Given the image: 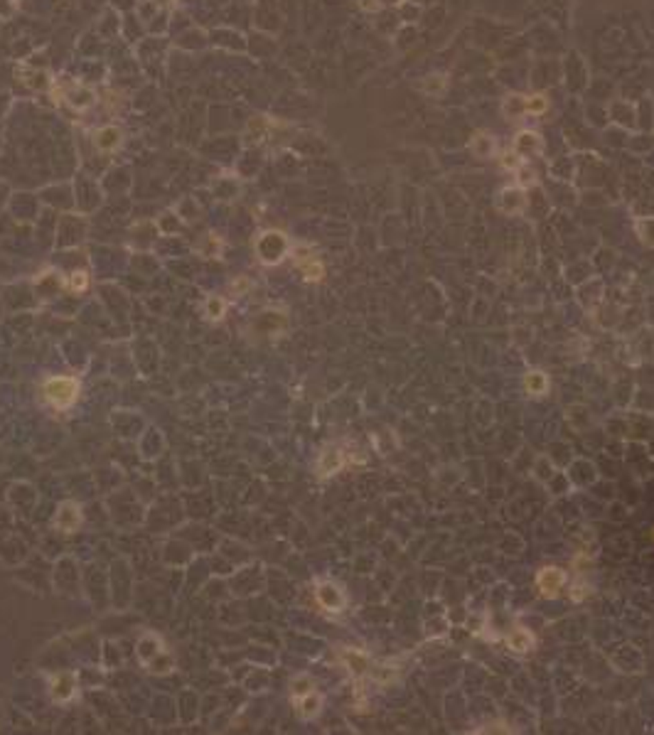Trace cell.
I'll return each instance as SVG.
<instances>
[{
  "mask_svg": "<svg viewBox=\"0 0 654 735\" xmlns=\"http://www.w3.org/2000/svg\"><path fill=\"white\" fill-rule=\"evenodd\" d=\"M42 393L54 409H69L79 396V382L72 376H52L45 382Z\"/></svg>",
  "mask_w": 654,
  "mask_h": 735,
  "instance_id": "obj_1",
  "label": "cell"
},
{
  "mask_svg": "<svg viewBox=\"0 0 654 735\" xmlns=\"http://www.w3.org/2000/svg\"><path fill=\"white\" fill-rule=\"evenodd\" d=\"M286 248L288 242L281 231H266L259 239V244H256V251H259V258L264 264H278L283 253H286Z\"/></svg>",
  "mask_w": 654,
  "mask_h": 735,
  "instance_id": "obj_2",
  "label": "cell"
},
{
  "mask_svg": "<svg viewBox=\"0 0 654 735\" xmlns=\"http://www.w3.org/2000/svg\"><path fill=\"white\" fill-rule=\"evenodd\" d=\"M566 585V571L559 566H546L536 573V588L544 598H556Z\"/></svg>",
  "mask_w": 654,
  "mask_h": 735,
  "instance_id": "obj_3",
  "label": "cell"
},
{
  "mask_svg": "<svg viewBox=\"0 0 654 735\" xmlns=\"http://www.w3.org/2000/svg\"><path fill=\"white\" fill-rule=\"evenodd\" d=\"M526 204H529L526 192H524V187H519V185L504 187V190L499 192V197H497V209H499L502 214H507V217L522 214L526 209Z\"/></svg>",
  "mask_w": 654,
  "mask_h": 735,
  "instance_id": "obj_4",
  "label": "cell"
},
{
  "mask_svg": "<svg viewBox=\"0 0 654 735\" xmlns=\"http://www.w3.org/2000/svg\"><path fill=\"white\" fill-rule=\"evenodd\" d=\"M512 150L517 153L522 160H529V157H536V155H542L544 150V141H542V135L536 133V130H519L517 135H514V143H512Z\"/></svg>",
  "mask_w": 654,
  "mask_h": 735,
  "instance_id": "obj_5",
  "label": "cell"
},
{
  "mask_svg": "<svg viewBox=\"0 0 654 735\" xmlns=\"http://www.w3.org/2000/svg\"><path fill=\"white\" fill-rule=\"evenodd\" d=\"M315 598H317V602H320V607H325L327 612H342L344 602H347L344 600L342 588H339L337 583H333V580H325V583L317 585Z\"/></svg>",
  "mask_w": 654,
  "mask_h": 735,
  "instance_id": "obj_6",
  "label": "cell"
},
{
  "mask_svg": "<svg viewBox=\"0 0 654 735\" xmlns=\"http://www.w3.org/2000/svg\"><path fill=\"white\" fill-rule=\"evenodd\" d=\"M79 522H81V511L74 502H64L54 516V527L64 533H72L74 529L79 527Z\"/></svg>",
  "mask_w": 654,
  "mask_h": 735,
  "instance_id": "obj_7",
  "label": "cell"
},
{
  "mask_svg": "<svg viewBox=\"0 0 654 735\" xmlns=\"http://www.w3.org/2000/svg\"><path fill=\"white\" fill-rule=\"evenodd\" d=\"M121 141H123V130L116 128V126H103L94 135V146L103 153H113L121 146Z\"/></svg>",
  "mask_w": 654,
  "mask_h": 735,
  "instance_id": "obj_8",
  "label": "cell"
},
{
  "mask_svg": "<svg viewBox=\"0 0 654 735\" xmlns=\"http://www.w3.org/2000/svg\"><path fill=\"white\" fill-rule=\"evenodd\" d=\"M504 642H507L509 649L519 651V654H526V651L534 649L536 637H534V634H531L526 627H514V629H509V632H507Z\"/></svg>",
  "mask_w": 654,
  "mask_h": 735,
  "instance_id": "obj_9",
  "label": "cell"
},
{
  "mask_svg": "<svg viewBox=\"0 0 654 735\" xmlns=\"http://www.w3.org/2000/svg\"><path fill=\"white\" fill-rule=\"evenodd\" d=\"M342 465H344V453L337 448H330L320 455V460H317V472L327 478V475H335V472L342 470Z\"/></svg>",
  "mask_w": 654,
  "mask_h": 735,
  "instance_id": "obj_10",
  "label": "cell"
},
{
  "mask_svg": "<svg viewBox=\"0 0 654 735\" xmlns=\"http://www.w3.org/2000/svg\"><path fill=\"white\" fill-rule=\"evenodd\" d=\"M295 706H298L300 718H315L322 708V696L313 689V691H308V694H303V696L295 698Z\"/></svg>",
  "mask_w": 654,
  "mask_h": 735,
  "instance_id": "obj_11",
  "label": "cell"
},
{
  "mask_svg": "<svg viewBox=\"0 0 654 735\" xmlns=\"http://www.w3.org/2000/svg\"><path fill=\"white\" fill-rule=\"evenodd\" d=\"M74 689H77V681H74L72 674H57L52 679V696L54 701H69L74 696Z\"/></svg>",
  "mask_w": 654,
  "mask_h": 735,
  "instance_id": "obj_12",
  "label": "cell"
},
{
  "mask_svg": "<svg viewBox=\"0 0 654 735\" xmlns=\"http://www.w3.org/2000/svg\"><path fill=\"white\" fill-rule=\"evenodd\" d=\"M526 113V96L522 94H509L502 101V116L507 121H519Z\"/></svg>",
  "mask_w": 654,
  "mask_h": 735,
  "instance_id": "obj_13",
  "label": "cell"
},
{
  "mask_svg": "<svg viewBox=\"0 0 654 735\" xmlns=\"http://www.w3.org/2000/svg\"><path fill=\"white\" fill-rule=\"evenodd\" d=\"M470 150L475 153L477 157H492L497 153V141L492 138L490 133L479 130V133L473 135V143H470Z\"/></svg>",
  "mask_w": 654,
  "mask_h": 735,
  "instance_id": "obj_14",
  "label": "cell"
},
{
  "mask_svg": "<svg viewBox=\"0 0 654 735\" xmlns=\"http://www.w3.org/2000/svg\"><path fill=\"white\" fill-rule=\"evenodd\" d=\"M295 264L303 271L305 281H320L322 275H325V266L313 256H295Z\"/></svg>",
  "mask_w": 654,
  "mask_h": 735,
  "instance_id": "obj_15",
  "label": "cell"
},
{
  "mask_svg": "<svg viewBox=\"0 0 654 735\" xmlns=\"http://www.w3.org/2000/svg\"><path fill=\"white\" fill-rule=\"evenodd\" d=\"M548 386L551 384H548V376L544 371H529L524 376V389L531 396H544V393H548Z\"/></svg>",
  "mask_w": 654,
  "mask_h": 735,
  "instance_id": "obj_16",
  "label": "cell"
},
{
  "mask_svg": "<svg viewBox=\"0 0 654 735\" xmlns=\"http://www.w3.org/2000/svg\"><path fill=\"white\" fill-rule=\"evenodd\" d=\"M344 664L350 667V672L355 674H364L369 669V657L364 654V651H357V649H344Z\"/></svg>",
  "mask_w": 654,
  "mask_h": 735,
  "instance_id": "obj_17",
  "label": "cell"
},
{
  "mask_svg": "<svg viewBox=\"0 0 654 735\" xmlns=\"http://www.w3.org/2000/svg\"><path fill=\"white\" fill-rule=\"evenodd\" d=\"M446 84H448L446 74H433V77L423 79L421 89L426 91L428 96H438V94H443V91H446Z\"/></svg>",
  "mask_w": 654,
  "mask_h": 735,
  "instance_id": "obj_18",
  "label": "cell"
},
{
  "mask_svg": "<svg viewBox=\"0 0 654 735\" xmlns=\"http://www.w3.org/2000/svg\"><path fill=\"white\" fill-rule=\"evenodd\" d=\"M548 111V99L544 94L526 96V113L529 116H544Z\"/></svg>",
  "mask_w": 654,
  "mask_h": 735,
  "instance_id": "obj_19",
  "label": "cell"
},
{
  "mask_svg": "<svg viewBox=\"0 0 654 735\" xmlns=\"http://www.w3.org/2000/svg\"><path fill=\"white\" fill-rule=\"evenodd\" d=\"M635 231L640 234V242L647 244V246H654V219H637L635 222Z\"/></svg>",
  "mask_w": 654,
  "mask_h": 735,
  "instance_id": "obj_20",
  "label": "cell"
},
{
  "mask_svg": "<svg viewBox=\"0 0 654 735\" xmlns=\"http://www.w3.org/2000/svg\"><path fill=\"white\" fill-rule=\"evenodd\" d=\"M514 173H517V185H519V187L536 185V170L531 168L529 163H522L517 170H514Z\"/></svg>",
  "mask_w": 654,
  "mask_h": 735,
  "instance_id": "obj_21",
  "label": "cell"
},
{
  "mask_svg": "<svg viewBox=\"0 0 654 735\" xmlns=\"http://www.w3.org/2000/svg\"><path fill=\"white\" fill-rule=\"evenodd\" d=\"M499 163H502L504 170H512V173H514V170H517L519 165L524 163V160H522V157H519L514 150H504L502 155H499Z\"/></svg>",
  "mask_w": 654,
  "mask_h": 735,
  "instance_id": "obj_22",
  "label": "cell"
},
{
  "mask_svg": "<svg viewBox=\"0 0 654 735\" xmlns=\"http://www.w3.org/2000/svg\"><path fill=\"white\" fill-rule=\"evenodd\" d=\"M315 686H313V681L308 679V676H300V679L293 681V698L303 696V694H308V691H313Z\"/></svg>",
  "mask_w": 654,
  "mask_h": 735,
  "instance_id": "obj_23",
  "label": "cell"
},
{
  "mask_svg": "<svg viewBox=\"0 0 654 735\" xmlns=\"http://www.w3.org/2000/svg\"><path fill=\"white\" fill-rule=\"evenodd\" d=\"M224 308H226V305H224V300H221V297H209V300H207L209 317H221V315H224Z\"/></svg>",
  "mask_w": 654,
  "mask_h": 735,
  "instance_id": "obj_24",
  "label": "cell"
},
{
  "mask_svg": "<svg viewBox=\"0 0 654 735\" xmlns=\"http://www.w3.org/2000/svg\"><path fill=\"white\" fill-rule=\"evenodd\" d=\"M69 288H72V291H84V288H86V273H84V271H77V273H72V278H69Z\"/></svg>",
  "mask_w": 654,
  "mask_h": 735,
  "instance_id": "obj_25",
  "label": "cell"
},
{
  "mask_svg": "<svg viewBox=\"0 0 654 735\" xmlns=\"http://www.w3.org/2000/svg\"><path fill=\"white\" fill-rule=\"evenodd\" d=\"M357 3H359L361 10H367V12L382 10V0H357Z\"/></svg>",
  "mask_w": 654,
  "mask_h": 735,
  "instance_id": "obj_26",
  "label": "cell"
},
{
  "mask_svg": "<svg viewBox=\"0 0 654 735\" xmlns=\"http://www.w3.org/2000/svg\"><path fill=\"white\" fill-rule=\"evenodd\" d=\"M652 539H654V529H652Z\"/></svg>",
  "mask_w": 654,
  "mask_h": 735,
  "instance_id": "obj_27",
  "label": "cell"
}]
</instances>
